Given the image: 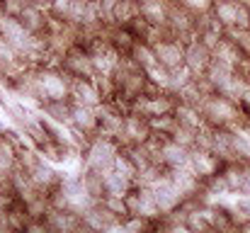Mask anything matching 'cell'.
Here are the masks:
<instances>
[{
    "instance_id": "6da1fadb",
    "label": "cell",
    "mask_w": 250,
    "mask_h": 233,
    "mask_svg": "<svg viewBox=\"0 0 250 233\" xmlns=\"http://www.w3.org/2000/svg\"><path fill=\"white\" fill-rule=\"evenodd\" d=\"M156 59L166 66V68H177L185 61V51L177 44H161L156 51Z\"/></svg>"
},
{
    "instance_id": "7a4b0ae2",
    "label": "cell",
    "mask_w": 250,
    "mask_h": 233,
    "mask_svg": "<svg viewBox=\"0 0 250 233\" xmlns=\"http://www.w3.org/2000/svg\"><path fill=\"white\" fill-rule=\"evenodd\" d=\"M209 117L211 119H219V122H226V119L233 117V109H231V105L226 100H214L209 105Z\"/></svg>"
},
{
    "instance_id": "3957f363",
    "label": "cell",
    "mask_w": 250,
    "mask_h": 233,
    "mask_svg": "<svg viewBox=\"0 0 250 233\" xmlns=\"http://www.w3.org/2000/svg\"><path fill=\"white\" fill-rule=\"evenodd\" d=\"M189 5H194V7H202V5H207V0H187Z\"/></svg>"
}]
</instances>
